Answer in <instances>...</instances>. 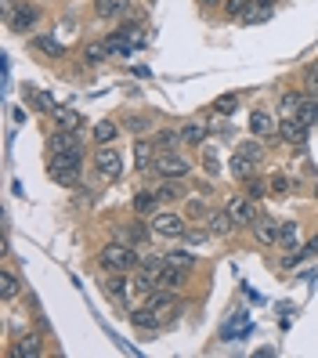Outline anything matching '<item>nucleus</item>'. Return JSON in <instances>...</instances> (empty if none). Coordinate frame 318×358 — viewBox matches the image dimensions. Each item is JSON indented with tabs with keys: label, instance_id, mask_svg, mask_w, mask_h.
Wrapping results in <instances>:
<instances>
[{
	"label": "nucleus",
	"instance_id": "obj_25",
	"mask_svg": "<svg viewBox=\"0 0 318 358\" xmlns=\"http://www.w3.org/2000/svg\"><path fill=\"white\" fill-rule=\"evenodd\" d=\"M105 297H109V301H123V297H127V279H123V271H113V275L105 279Z\"/></svg>",
	"mask_w": 318,
	"mask_h": 358
},
{
	"label": "nucleus",
	"instance_id": "obj_44",
	"mask_svg": "<svg viewBox=\"0 0 318 358\" xmlns=\"http://www.w3.org/2000/svg\"><path fill=\"white\" fill-rule=\"evenodd\" d=\"M123 123H127L131 131H138V134H141V131H148V116H127Z\"/></svg>",
	"mask_w": 318,
	"mask_h": 358
},
{
	"label": "nucleus",
	"instance_id": "obj_7",
	"mask_svg": "<svg viewBox=\"0 0 318 358\" xmlns=\"http://www.w3.org/2000/svg\"><path fill=\"white\" fill-rule=\"evenodd\" d=\"M228 214L236 217V224H253L257 221V203L250 196H231L228 199Z\"/></svg>",
	"mask_w": 318,
	"mask_h": 358
},
{
	"label": "nucleus",
	"instance_id": "obj_20",
	"mask_svg": "<svg viewBox=\"0 0 318 358\" xmlns=\"http://www.w3.org/2000/svg\"><path fill=\"white\" fill-rule=\"evenodd\" d=\"M18 293H22V279H18L11 268H4V275H0V297H4V301H15Z\"/></svg>",
	"mask_w": 318,
	"mask_h": 358
},
{
	"label": "nucleus",
	"instance_id": "obj_46",
	"mask_svg": "<svg viewBox=\"0 0 318 358\" xmlns=\"http://www.w3.org/2000/svg\"><path fill=\"white\" fill-rule=\"evenodd\" d=\"M308 94H311V98H318V66L308 73Z\"/></svg>",
	"mask_w": 318,
	"mask_h": 358
},
{
	"label": "nucleus",
	"instance_id": "obj_1",
	"mask_svg": "<svg viewBox=\"0 0 318 358\" xmlns=\"http://www.w3.org/2000/svg\"><path fill=\"white\" fill-rule=\"evenodd\" d=\"M98 264H101V271H138L141 268V257H138V246L116 239L109 246H101Z\"/></svg>",
	"mask_w": 318,
	"mask_h": 358
},
{
	"label": "nucleus",
	"instance_id": "obj_26",
	"mask_svg": "<svg viewBox=\"0 0 318 358\" xmlns=\"http://www.w3.org/2000/svg\"><path fill=\"white\" fill-rule=\"evenodd\" d=\"M134 159H138V171H152V163H156V145H152V141H138Z\"/></svg>",
	"mask_w": 318,
	"mask_h": 358
},
{
	"label": "nucleus",
	"instance_id": "obj_38",
	"mask_svg": "<svg viewBox=\"0 0 318 358\" xmlns=\"http://www.w3.org/2000/svg\"><path fill=\"white\" fill-rule=\"evenodd\" d=\"M243 185H246V196H250L253 203H257V199H264V192H268V185H264L261 178H246Z\"/></svg>",
	"mask_w": 318,
	"mask_h": 358
},
{
	"label": "nucleus",
	"instance_id": "obj_24",
	"mask_svg": "<svg viewBox=\"0 0 318 358\" xmlns=\"http://www.w3.org/2000/svg\"><path fill=\"white\" fill-rule=\"evenodd\" d=\"M156 199H159V203H178V199H185L181 181H166V178H163V185L156 188Z\"/></svg>",
	"mask_w": 318,
	"mask_h": 358
},
{
	"label": "nucleus",
	"instance_id": "obj_14",
	"mask_svg": "<svg viewBox=\"0 0 318 358\" xmlns=\"http://www.w3.org/2000/svg\"><path fill=\"white\" fill-rule=\"evenodd\" d=\"M253 236H257V243H264V246L279 243V221H271V217H257V221H253Z\"/></svg>",
	"mask_w": 318,
	"mask_h": 358
},
{
	"label": "nucleus",
	"instance_id": "obj_43",
	"mask_svg": "<svg viewBox=\"0 0 318 358\" xmlns=\"http://www.w3.org/2000/svg\"><path fill=\"white\" fill-rule=\"evenodd\" d=\"M188 217H192V221H203V217H210L206 203H203V199H188Z\"/></svg>",
	"mask_w": 318,
	"mask_h": 358
},
{
	"label": "nucleus",
	"instance_id": "obj_37",
	"mask_svg": "<svg viewBox=\"0 0 318 358\" xmlns=\"http://www.w3.org/2000/svg\"><path fill=\"white\" fill-rule=\"evenodd\" d=\"M105 58H109V48L105 44H91L87 51H83V62H87V66H101Z\"/></svg>",
	"mask_w": 318,
	"mask_h": 358
},
{
	"label": "nucleus",
	"instance_id": "obj_35",
	"mask_svg": "<svg viewBox=\"0 0 318 358\" xmlns=\"http://www.w3.org/2000/svg\"><path fill=\"white\" fill-rule=\"evenodd\" d=\"M296 116H301L308 127H315V123H318V98H304V105H301V113H296Z\"/></svg>",
	"mask_w": 318,
	"mask_h": 358
},
{
	"label": "nucleus",
	"instance_id": "obj_22",
	"mask_svg": "<svg viewBox=\"0 0 318 358\" xmlns=\"http://www.w3.org/2000/svg\"><path fill=\"white\" fill-rule=\"evenodd\" d=\"M40 351H44V348H40V336H22V341H18L8 355L11 358H36Z\"/></svg>",
	"mask_w": 318,
	"mask_h": 358
},
{
	"label": "nucleus",
	"instance_id": "obj_5",
	"mask_svg": "<svg viewBox=\"0 0 318 358\" xmlns=\"http://www.w3.org/2000/svg\"><path fill=\"white\" fill-rule=\"evenodd\" d=\"M152 231L163 239H185V231H188V217L174 214V210H159V214L152 217Z\"/></svg>",
	"mask_w": 318,
	"mask_h": 358
},
{
	"label": "nucleus",
	"instance_id": "obj_39",
	"mask_svg": "<svg viewBox=\"0 0 318 358\" xmlns=\"http://www.w3.org/2000/svg\"><path fill=\"white\" fill-rule=\"evenodd\" d=\"M279 243L289 246V250L296 246V224H293V221H282V224H279Z\"/></svg>",
	"mask_w": 318,
	"mask_h": 358
},
{
	"label": "nucleus",
	"instance_id": "obj_12",
	"mask_svg": "<svg viewBox=\"0 0 318 358\" xmlns=\"http://www.w3.org/2000/svg\"><path fill=\"white\" fill-rule=\"evenodd\" d=\"M105 48H109V55H116V58H134V55H138V44H134L131 36H123L120 29L105 40Z\"/></svg>",
	"mask_w": 318,
	"mask_h": 358
},
{
	"label": "nucleus",
	"instance_id": "obj_9",
	"mask_svg": "<svg viewBox=\"0 0 318 358\" xmlns=\"http://www.w3.org/2000/svg\"><path fill=\"white\" fill-rule=\"evenodd\" d=\"M156 231H152V224H145V221H131V224H123V231H120V243H131V246H145L148 239H152Z\"/></svg>",
	"mask_w": 318,
	"mask_h": 358
},
{
	"label": "nucleus",
	"instance_id": "obj_4",
	"mask_svg": "<svg viewBox=\"0 0 318 358\" xmlns=\"http://www.w3.org/2000/svg\"><path fill=\"white\" fill-rule=\"evenodd\" d=\"M94 171H98L101 181H116L123 174V159H120V152L113 149V145H98L94 149Z\"/></svg>",
	"mask_w": 318,
	"mask_h": 358
},
{
	"label": "nucleus",
	"instance_id": "obj_8",
	"mask_svg": "<svg viewBox=\"0 0 318 358\" xmlns=\"http://www.w3.org/2000/svg\"><path fill=\"white\" fill-rule=\"evenodd\" d=\"M279 138L289 141V145H304V138H308V123H304L301 116H282V120H279Z\"/></svg>",
	"mask_w": 318,
	"mask_h": 358
},
{
	"label": "nucleus",
	"instance_id": "obj_13",
	"mask_svg": "<svg viewBox=\"0 0 318 358\" xmlns=\"http://www.w3.org/2000/svg\"><path fill=\"white\" fill-rule=\"evenodd\" d=\"M36 18H40V15H36L33 4H18V8L11 11V29H15V33H26V29L36 26Z\"/></svg>",
	"mask_w": 318,
	"mask_h": 358
},
{
	"label": "nucleus",
	"instance_id": "obj_21",
	"mask_svg": "<svg viewBox=\"0 0 318 358\" xmlns=\"http://www.w3.org/2000/svg\"><path fill=\"white\" fill-rule=\"evenodd\" d=\"M152 145H156V152H178L185 141H181V131H159L152 138Z\"/></svg>",
	"mask_w": 318,
	"mask_h": 358
},
{
	"label": "nucleus",
	"instance_id": "obj_42",
	"mask_svg": "<svg viewBox=\"0 0 318 358\" xmlns=\"http://www.w3.org/2000/svg\"><path fill=\"white\" fill-rule=\"evenodd\" d=\"M271 192H275V196H286V192H293V181H289L286 174H275V178H271Z\"/></svg>",
	"mask_w": 318,
	"mask_h": 358
},
{
	"label": "nucleus",
	"instance_id": "obj_33",
	"mask_svg": "<svg viewBox=\"0 0 318 358\" xmlns=\"http://www.w3.org/2000/svg\"><path fill=\"white\" fill-rule=\"evenodd\" d=\"M33 48H36V51H44V55H55V58H58V55H66V48H62L55 36H36V40H33Z\"/></svg>",
	"mask_w": 318,
	"mask_h": 358
},
{
	"label": "nucleus",
	"instance_id": "obj_40",
	"mask_svg": "<svg viewBox=\"0 0 318 358\" xmlns=\"http://www.w3.org/2000/svg\"><path fill=\"white\" fill-rule=\"evenodd\" d=\"M166 264H178V268H188V271H192V268H196V257L185 254V250H178V254H166Z\"/></svg>",
	"mask_w": 318,
	"mask_h": 358
},
{
	"label": "nucleus",
	"instance_id": "obj_48",
	"mask_svg": "<svg viewBox=\"0 0 318 358\" xmlns=\"http://www.w3.org/2000/svg\"><path fill=\"white\" fill-rule=\"evenodd\" d=\"M257 4H264V8H271V11H275V4H279V0H257Z\"/></svg>",
	"mask_w": 318,
	"mask_h": 358
},
{
	"label": "nucleus",
	"instance_id": "obj_16",
	"mask_svg": "<svg viewBox=\"0 0 318 358\" xmlns=\"http://www.w3.org/2000/svg\"><path fill=\"white\" fill-rule=\"evenodd\" d=\"M51 116H55V123H58V131H73V134H80V131H83V113H73V109H55Z\"/></svg>",
	"mask_w": 318,
	"mask_h": 358
},
{
	"label": "nucleus",
	"instance_id": "obj_36",
	"mask_svg": "<svg viewBox=\"0 0 318 358\" xmlns=\"http://www.w3.org/2000/svg\"><path fill=\"white\" fill-rule=\"evenodd\" d=\"M120 33H123V36H131L138 48L145 44V29H141V22H134V18H127V22L120 26Z\"/></svg>",
	"mask_w": 318,
	"mask_h": 358
},
{
	"label": "nucleus",
	"instance_id": "obj_28",
	"mask_svg": "<svg viewBox=\"0 0 318 358\" xmlns=\"http://www.w3.org/2000/svg\"><path fill=\"white\" fill-rule=\"evenodd\" d=\"M156 192H138L134 199H131V206H134V214L138 217H148V214H152V210H156Z\"/></svg>",
	"mask_w": 318,
	"mask_h": 358
},
{
	"label": "nucleus",
	"instance_id": "obj_47",
	"mask_svg": "<svg viewBox=\"0 0 318 358\" xmlns=\"http://www.w3.org/2000/svg\"><path fill=\"white\" fill-rule=\"evenodd\" d=\"M185 239H188V243H203L206 231H185Z\"/></svg>",
	"mask_w": 318,
	"mask_h": 358
},
{
	"label": "nucleus",
	"instance_id": "obj_17",
	"mask_svg": "<svg viewBox=\"0 0 318 358\" xmlns=\"http://www.w3.org/2000/svg\"><path fill=\"white\" fill-rule=\"evenodd\" d=\"M51 152H83V145L76 141L73 131H55L51 134Z\"/></svg>",
	"mask_w": 318,
	"mask_h": 358
},
{
	"label": "nucleus",
	"instance_id": "obj_30",
	"mask_svg": "<svg viewBox=\"0 0 318 358\" xmlns=\"http://www.w3.org/2000/svg\"><path fill=\"white\" fill-rule=\"evenodd\" d=\"M271 15V8H264V4H257V0H253V4L239 15V22H246V26H257V22H264V18Z\"/></svg>",
	"mask_w": 318,
	"mask_h": 358
},
{
	"label": "nucleus",
	"instance_id": "obj_31",
	"mask_svg": "<svg viewBox=\"0 0 318 358\" xmlns=\"http://www.w3.org/2000/svg\"><path fill=\"white\" fill-rule=\"evenodd\" d=\"M156 275H159V271H148V268H138V279H134V289L141 293V297H148V293L156 289Z\"/></svg>",
	"mask_w": 318,
	"mask_h": 358
},
{
	"label": "nucleus",
	"instance_id": "obj_6",
	"mask_svg": "<svg viewBox=\"0 0 318 358\" xmlns=\"http://www.w3.org/2000/svg\"><path fill=\"white\" fill-rule=\"evenodd\" d=\"M185 282H188V268H178V264H163V268H159V275H156V289H171V293H178Z\"/></svg>",
	"mask_w": 318,
	"mask_h": 358
},
{
	"label": "nucleus",
	"instance_id": "obj_34",
	"mask_svg": "<svg viewBox=\"0 0 318 358\" xmlns=\"http://www.w3.org/2000/svg\"><path fill=\"white\" fill-rule=\"evenodd\" d=\"M239 105V94H221L214 105H210V113H221V116H231V109Z\"/></svg>",
	"mask_w": 318,
	"mask_h": 358
},
{
	"label": "nucleus",
	"instance_id": "obj_19",
	"mask_svg": "<svg viewBox=\"0 0 318 358\" xmlns=\"http://www.w3.org/2000/svg\"><path fill=\"white\" fill-rule=\"evenodd\" d=\"M120 138V123L116 120H98L94 123V141L98 145H113Z\"/></svg>",
	"mask_w": 318,
	"mask_h": 358
},
{
	"label": "nucleus",
	"instance_id": "obj_32",
	"mask_svg": "<svg viewBox=\"0 0 318 358\" xmlns=\"http://www.w3.org/2000/svg\"><path fill=\"white\" fill-rule=\"evenodd\" d=\"M83 163V152H51L48 166H80Z\"/></svg>",
	"mask_w": 318,
	"mask_h": 358
},
{
	"label": "nucleus",
	"instance_id": "obj_15",
	"mask_svg": "<svg viewBox=\"0 0 318 358\" xmlns=\"http://www.w3.org/2000/svg\"><path fill=\"white\" fill-rule=\"evenodd\" d=\"M94 11L98 18H123L131 11V0H94Z\"/></svg>",
	"mask_w": 318,
	"mask_h": 358
},
{
	"label": "nucleus",
	"instance_id": "obj_23",
	"mask_svg": "<svg viewBox=\"0 0 318 358\" xmlns=\"http://www.w3.org/2000/svg\"><path fill=\"white\" fill-rule=\"evenodd\" d=\"M206 123H185V127H181V141L185 145H192V149H199V145L206 141Z\"/></svg>",
	"mask_w": 318,
	"mask_h": 358
},
{
	"label": "nucleus",
	"instance_id": "obj_27",
	"mask_svg": "<svg viewBox=\"0 0 318 358\" xmlns=\"http://www.w3.org/2000/svg\"><path fill=\"white\" fill-rule=\"evenodd\" d=\"M26 98H29V105H33L36 113H55V98L51 94L36 91V87H26Z\"/></svg>",
	"mask_w": 318,
	"mask_h": 358
},
{
	"label": "nucleus",
	"instance_id": "obj_10",
	"mask_svg": "<svg viewBox=\"0 0 318 358\" xmlns=\"http://www.w3.org/2000/svg\"><path fill=\"white\" fill-rule=\"evenodd\" d=\"M206 224H210V236H217V239H224V236H231L239 224H236V217L228 214V206L224 210H217V214H210L206 217Z\"/></svg>",
	"mask_w": 318,
	"mask_h": 358
},
{
	"label": "nucleus",
	"instance_id": "obj_29",
	"mask_svg": "<svg viewBox=\"0 0 318 358\" xmlns=\"http://www.w3.org/2000/svg\"><path fill=\"white\" fill-rule=\"evenodd\" d=\"M301 105H304V94H296V91L282 94L279 98V116H296V113H301Z\"/></svg>",
	"mask_w": 318,
	"mask_h": 358
},
{
	"label": "nucleus",
	"instance_id": "obj_18",
	"mask_svg": "<svg viewBox=\"0 0 318 358\" xmlns=\"http://www.w3.org/2000/svg\"><path fill=\"white\" fill-rule=\"evenodd\" d=\"M48 174L62 188H76L80 185V166H48Z\"/></svg>",
	"mask_w": 318,
	"mask_h": 358
},
{
	"label": "nucleus",
	"instance_id": "obj_3",
	"mask_svg": "<svg viewBox=\"0 0 318 358\" xmlns=\"http://www.w3.org/2000/svg\"><path fill=\"white\" fill-rule=\"evenodd\" d=\"M152 174L166 178V181H185L192 174V163L178 152H156V163H152Z\"/></svg>",
	"mask_w": 318,
	"mask_h": 358
},
{
	"label": "nucleus",
	"instance_id": "obj_45",
	"mask_svg": "<svg viewBox=\"0 0 318 358\" xmlns=\"http://www.w3.org/2000/svg\"><path fill=\"white\" fill-rule=\"evenodd\" d=\"M203 159H206V171L217 178V174H221V166H217V156H214V149H206V152H203Z\"/></svg>",
	"mask_w": 318,
	"mask_h": 358
},
{
	"label": "nucleus",
	"instance_id": "obj_11",
	"mask_svg": "<svg viewBox=\"0 0 318 358\" xmlns=\"http://www.w3.org/2000/svg\"><path fill=\"white\" fill-rule=\"evenodd\" d=\"M250 131L257 134V138H268V141H275V138H279V127H275L271 113H261V109L250 116Z\"/></svg>",
	"mask_w": 318,
	"mask_h": 358
},
{
	"label": "nucleus",
	"instance_id": "obj_41",
	"mask_svg": "<svg viewBox=\"0 0 318 358\" xmlns=\"http://www.w3.org/2000/svg\"><path fill=\"white\" fill-rule=\"evenodd\" d=\"M250 4H253V0H224V15H228V18H239Z\"/></svg>",
	"mask_w": 318,
	"mask_h": 358
},
{
	"label": "nucleus",
	"instance_id": "obj_2",
	"mask_svg": "<svg viewBox=\"0 0 318 358\" xmlns=\"http://www.w3.org/2000/svg\"><path fill=\"white\" fill-rule=\"evenodd\" d=\"M261 156H264V149H261L257 141H239V149L231 152V159H228V174H231V178H239V181L253 178V171H257Z\"/></svg>",
	"mask_w": 318,
	"mask_h": 358
},
{
	"label": "nucleus",
	"instance_id": "obj_49",
	"mask_svg": "<svg viewBox=\"0 0 318 358\" xmlns=\"http://www.w3.org/2000/svg\"><path fill=\"white\" fill-rule=\"evenodd\" d=\"M221 4V0H203V8H217Z\"/></svg>",
	"mask_w": 318,
	"mask_h": 358
}]
</instances>
